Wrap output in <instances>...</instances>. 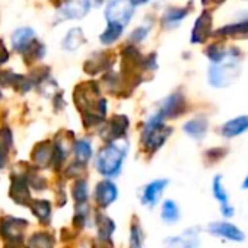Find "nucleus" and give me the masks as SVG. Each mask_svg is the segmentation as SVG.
<instances>
[{
	"label": "nucleus",
	"mask_w": 248,
	"mask_h": 248,
	"mask_svg": "<svg viewBox=\"0 0 248 248\" xmlns=\"http://www.w3.org/2000/svg\"><path fill=\"white\" fill-rule=\"evenodd\" d=\"M95 202L99 207L105 209L108 207L109 204H112L118 196V190L115 187L114 183H111L109 180H104L101 183L96 184V188H95Z\"/></svg>",
	"instance_id": "9d476101"
},
{
	"label": "nucleus",
	"mask_w": 248,
	"mask_h": 248,
	"mask_svg": "<svg viewBox=\"0 0 248 248\" xmlns=\"http://www.w3.org/2000/svg\"><path fill=\"white\" fill-rule=\"evenodd\" d=\"M148 32H149V28H148V27H139L138 30L133 31V34H132V41H135V43L143 41V40L146 38Z\"/></svg>",
	"instance_id": "7c9ffc66"
},
{
	"label": "nucleus",
	"mask_w": 248,
	"mask_h": 248,
	"mask_svg": "<svg viewBox=\"0 0 248 248\" xmlns=\"http://www.w3.org/2000/svg\"><path fill=\"white\" fill-rule=\"evenodd\" d=\"M171 133H172V129L168 127L167 124H165V121L155 112L145 123V127L142 130L140 142L143 143V148L149 154H155L168 140Z\"/></svg>",
	"instance_id": "7ed1b4c3"
},
{
	"label": "nucleus",
	"mask_w": 248,
	"mask_h": 248,
	"mask_svg": "<svg viewBox=\"0 0 248 248\" xmlns=\"http://www.w3.org/2000/svg\"><path fill=\"white\" fill-rule=\"evenodd\" d=\"M161 219L167 225H172L180 219V207L174 200H165L162 203V212H161Z\"/></svg>",
	"instance_id": "412c9836"
},
{
	"label": "nucleus",
	"mask_w": 248,
	"mask_h": 248,
	"mask_svg": "<svg viewBox=\"0 0 248 248\" xmlns=\"http://www.w3.org/2000/svg\"><path fill=\"white\" fill-rule=\"evenodd\" d=\"M9 148H11V133L9 130H2L0 132V168L5 167Z\"/></svg>",
	"instance_id": "a878e982"
},
{
	"label": "nucleus",
	"mask_w": 248,
	"mask_h": 248,
	"mask_svg": "<svg viewBox=\"0 0 248 248\" xmlns=\"http://www.w3.org/2000/svg\"><path fill=\"white\" fill-rule=\"evenodd\" d=\"M129 129V118L126 115H115L101 132V136L107 143H114V140L126 136Z\"/></svg>",
	"instance_id": "0eeeda50"
},
{
	"label": "nucleus",
	"mask_w": 248,
	"mask_h": 248,
	"mask_svg": "<svg viewBox=\"0 0 248 248\" xmlns=\"http://www.w3.org/2000/svg\"><path fill=\"white\" fill-rule=\"evenodd\" d=\"M248 130V115H241L229 120L222 126V135L225 138H235Z\"/></svg>",
	"instance_id": "2eb2a0df"
},
{
	"label": "nucleus",
	"mask_w": 248,
	"mask_h": 248,
	"mask_svg": "<svg viewBox=\"0 0 248 248\" xmlns=\"http://www.w3.org/2000/svg\"><path fill=\"white\" fill-rule=\"evenodd\" d=\"M91 0H66L60 6L59 11V21L66 19H82L88 15L91 9Z\"/></svg>",
	"instance_id": "423d86ee"
},
{
	"label": "nucleus",
	"mask_w": 248,
	"mask_h": 248,
	"mask_svg": "<svg viewBox=\"0 0 248 248\" xmlns=\"http://www.w3.org/2000/svg\"><path fill=\"white\" fill-rule=\"evenodd\" d=\"M225 2V0H202L203 6H207V5H215V6H219Z\"/></svg>",
	"instance_id": "2f4dec72"
},
{
	"label": "nucleus",
	"mask_w": 248,
	"mask_h": 248,
	"mask_svg": "<svg viewBox=\"0 0 248 248\" xmlns=\"http://www.w3.org/2000/svg\"><path fill=\"white\" fill-rule=\"evenodd\" d=\"M75 156L79 164L85 165L92 158V146L88 140H78L75 143Z\"/></svg>",
	"instance_id": "393cba45"
},
{
	"label": "nucleus",
	"mask_w": 248,
	"mask_h": 248,
	"mask_svg": "<svg viewBox=\"0 0 248 248\" xmlns=\"http://www.w3.org/2000/svg\"><path fill=\"white\" fill-rule=\"evenodd\" d=\"M212 19L213 18L209 11H203L200 14V16L197 18V21L193 27V32H191L193 44H202L212 35V25H213Z\"/></svg>",
	"instance_id": "6e6552de"
},
{
	"label": "nucleus",
	"mask_w": 248,
	"mask_h": 248,
	"mask_svg": "<svg viewBox=\"0 0 248 248\" xmlns=\"http://www.w3.org/2000/svg\"><path fill=\"white\" fill-rule=\"evenodd\" d=\"M207 231L215 236H220L235 242H241L245 239L244 232L229 222H213L207 226Z\"/></svg>",
	"instance_id": "1a4fd4ad"
},
{
	"label": "nucleus",
	"mask_w": 248,
	"mask_h": 248,
	"mask_svg": "<svg viewBox=\"0 0 248 248\" xmlns=\"http://www.w3.org/2000/svg\"><path fill=\"white\" fill-rule=\"evenodd\" d=\"M130 2H132L135 6H138V5H143V3L149 2V0H130Z\"/></svg>",
	"instance_id": "473e14b6"
},
{
	"label": "nucleus",
	"mask_w": 248,
	"mask_h": 248,
	"mask_svg": "<svg viewBox=\"0 0 248 248\" xmlns=\"http://www.w3.org/2000/svg\"><path fill=\"white\" fill-rule=\"evenodd\" d=\"M184 111H186V98H184L183 93L175 92V93H171L170 96H167L161 102L159 109L156 111V114L165 121V120L181 115Z\"/></svg>",
	"instance_id": "39448f33"
},
{
	"label": "nucleus",
	"mask_w": 248,
	"mask_h": 248,
	"mask_svg": "<svg viewBox=\"0 0 248 248\" xmlns=\"http://www.w3.org/2000/svg\"><path fill=\"white\" fill-rule=\"evenodd\" d=\"M123 28H124V27H121V25H118V24H108L107 28H105V31H104V32L101 34V37H99L101 43L105 44V46H109V44L115 43V41L121 37Z\"/></svg>",
	"instance_id": "b1692460"
},
{
	"label": "nucleus",
	"mask_w": 248,
	"mask_h": 248,
	"mask_svg": "<svg viewBox=\"0 0 248 248\" xmlns=\"http://www.w3.org/2000/svg\"><path fill=\"white\" fill-rule=\"evenodd\" d=\"M73 197L76 200V203L83 204L88 200V184L85 180H78L73 188Z\"/></svg>",
	"instance_id": "c85d7f7f"
},
{
	"label": "nucleus",
	"mask_w": 248,
	"mask_h": 248,
	"mask_svg": "<svg viewBox=\"0 0 248 248\" xmlns=\"http://www.w3.org/2000/svg\"><path fill=\"white\" fill-rule=\"evenodd\" d=\"M216 37H232V38H248V21H241L232 25H226L215 32Z\"/></svg>",
	"instance_id": "a211bd4d"
},
{
	"label": "nucleus",
	"mask_w": 248,
	"mask_h": 248,
	"mask_svg": "<svg viewBox=\"0 0 248 248\" xmlns=\"http://www.w3.org/2000/svg\"><path fill=\"white\" fill-rule=\"evenodd\" d=\"M135 5L130 0H111L105 9V18L108 24H118L126 27L133 16Z\"/></svg>",
	"instance_id": "20e7f679"
},
{
	"label": "nucleus",
	"mask_w": 248,
	"mask_h": 248,
	"mask_svg": "<svg viewBox=\"0 0 248 248\" xmlns=\"http://www.w3.org/2000/svg\"><path fill=\"white\" fill-rule=\"evenodd\" d=\"M127 148H121L115 143L105 145L95 159V167L98 172L107 178H114L120 174L123 161L126 158Z\"/></svg>",
	"instance_id": "f03ea898"
},
{
	"label": "nucleus",
	"mask_w": 248,
	"mask_h": 248,
	"mask_svg": "<svg viewBox=\"0 0 248 248\" xmlns=\"http://www.w3.org/2000/svg\"><path fill=\"white\" fill-rule=\"evenodd\" d=\"M190 9L188 8H170L162 16V24L167 28H175L178 27L183 19L188 15Z\"/></svg>",
	"instance_id": "6ab92c4d"
},
{
	"label": "nucleus",
	"mask_w": 248,
	"mask_h": 248,
	"mask_svg": "<svg viewBox=\"0 0 248 248\" xmlns=\"http://www.w3.org/2000/svg\"><path fill=\"white\" fill-rule=\"evenodd\" d=\"M25 226H27V220L15 219V217H8L2 223V233L9 241H19L22 238Z\"/></svg>",
	"instance_id": "4468645a"
},
{
	"label": "nucleus",
	"mask_w": 248,
	"mask_h": 248,
	"mask_svg": "<svg viewBox=\"0 0 248 248\" xmlns=\"http://www.w3.org/2000/svg\"><path fill=\"white\" fill-rule=\"evenodd\" d=\"M82 44H85V35L80 28H72L63 40V48L67 51H75Z\"/></svg>",
	"instance_id": "aec40b11"
},
{
	"label": "nucleus",
	"mask_w": 248,
	"mask_h": 248,
	"mask_svg": "<svg viewBox=\"0 0 248 248\" xmlns=\"http://www.w3.org/2000/svg\"><path fill=\"white\" fill-rule=\"evenodd\" d=\"M12 248H25V247H19V245H18V247H12Z\"/></svg>",
	"instance_id": "c9c22d12"
},
{
	"label": "nucleus",
	"mask_w": 248,
	"mask_h": 248,
	"mask_svg": "<svg viewBox=\"0 0 248 248\" xmlns=\"http://www.w3.org/2000/svg\"><path fill=\"white\" fill-rule=\"evenodd\" d=\"M102 2H104V0H91V3H93L95 6H99Z\"/></svg>",
	"instance_id": "f704fd0d"
},
{
	"label": "nucleus",
	"mask_w": 248,
	"mask_h": 248,
	"mask_svg": "<svg viewBox=\"0 0 248 248\" xmlns=\"http://www.w3.org/2000/svg\"><path fill=\"white\" fill-rule=\"evenodd\" d=\"M35 34L32 28H19L12 35V46L16 51L25 53V50L35 41Z\"/></svg>",
	"instance_id": "dca6fc26"
},
{
	"label": "nucleus",
	"mask_w": 248,
	"mask_h": 248,
	"mask_svg": "<svg viewBox=\"0 0 248 248\" xmlns=\"http://www.w3.org/2000/svg\"><path fill=\"white\" fill-rule=\"evenodd\" d=\"M96 226H98L99 239L101 241H109V236H111V233L115 229L114 222L109 217L104 216V215H98V217H96Z\"/></svg>",
	"instance_id": "4be33fe9"
},
{
	"label": "nucleus",
	"mask_w": 248,
	"mask_h": 248,
	"mask_svg": "<svg viewBox=\"0 0 248 248\" xmlns=\"http://www.w3.org/2000/svg\"><path fill=\"white\" fill-rule=\"evenodd\" d=\"M242 188H244V190H248V175H247V178H245L244 183H242Z\"/></svg>",
	"instance_id": "72a5a7b5"
},
{
	"label": "nucleus",
	"mask_w": 248,
	"mask_h": 248,
	"mask_svg": "<svg viewBox=\"0 0 248 248\" xmlns=\"http://www.w3.org/2000/svg\"><path fill=\"white\" fill-rule=\"evenodd\" d=\"M107 64H108V56H107V53H98V54H95L92 59H89L85 63V70L88 73H91V75H95L99 70L108 67Z\"/></svg>",
	"instance_id": "5701e85b"
},
{
	"label": "nucleus",
	"mask_w": 248,
	"mask_h": 248,
	"mask_svg": "<svg viewBox=\"0 0 248 248\" xmlns=\"http://www.w3.org/2000/svg\"><path fill=\"white\" fill-rule=\"evenodd\" d=\"M53 238L48 233H37L30 239V248H53Z\"/></svg>",
	"instance_id": "cd10ccee"
},
{
	"label": "nucleus",
	"mask_w": 248,
	"mask_h": 248,
	"mask_svg": "<svg viewBox=\"0 0 248 248\" xmlns=\"http://www.w3.org/2000/svg\"><path fill=\"white\" fill-rule=\"evenodd\" d=\"M207 118L204 117H196L184 123L183 130L186 135H188L193 139H203L207 132Z\"/></svg>",
	"instance_id": "f3484780"
},
{
	"label": "nucleus",
	"mask_w": 248,
	"mask_h": 248,
	"mask_svg": "<svg viewBox=\"0 0 248 248\" xmlns=\"http://www.w3.org/2000/svg\"><path fill=\"white\" fill-rule=\"evenodd\" d=\"M31 207L34 210V215L38 216L40 220H47L50 217V203L46 202V200H35L31 203Z\"/></svg>",
	"instance_id": "bb28decb"
},
{
	"label": "nucleus",
	"mask_w": 248,
	"mask_h": 248,
	"mask_svg": "<svg viewBox=\"0 0 248 248\" xmlns=\"http://www.w3.org/2000/svg\"><path fill=\"white\" fill-rule=\"evenodd\" d=\"M212 191H213V196L215 199L219 202L220 204V210H222V215L226 216V217H231L233 216V207L231 206L229 203V197H228V193L223 187V183H222V177L220 175H216L213 183H212Z\"/></svg>",
	"instance_id": "ddd939ff"
},
{
	"label": "nucleus",
	"mask_w": 248,
	"mask_h": 248,
	"mask_svg": "<svg viewBox=\"0 0 248 248\" xmlns=\"http://www.w3.org/2000/svg\"><path fill=\"white\" fill-rule=\"evenodd\" d=\"M130 248H143V231L138 223H133L130 229Z\"/></svg>",
	"instance_id": "c756f323"
},
{
	"label": "nucleus",
	"mask_w": 248,
	"mask_h": 248,
	"mask_svg": "<svg viewBox=\"0 0 248 248\" xmlns=\"http://www.w3.org/2000/svg\"><path fill=\"white\" fill-rule=\"evenodd\" d=\"M168 186V180H155L152 183H149L145 188H143V194L140 197L142 204L154 207L158 204V200L161 197V194L164 193L165 187Z\"/></svg>",
	"instance_id": "f8f14e48"
},
{
	"label": "nucleus",
	"mask_w": 248,
	"mask_h": 248,
	"mask_svg": "<svg viewBox=\"0 0 248 248\" xmlns=\"http://www.w3.org/2000/svg\"><path fill=\"white\" fill-rule=\"evenodd\" d=\"M167 248H199V233L196 229H188L177 236H170L164 241Z\"/></svg>",
	"instance_id": "9b49d317"
},
{
	"label": "nucleus",
	"mask_w": 248,
	"mask_h": 248,
	"mask_svg": "<svg viewBox=\"0 0 248 248\" xmlns=\"http://www.w3.org/2000/svg\"><path fill=\"white\" fill-rule=\"evenodd\" d=\"M241 73V54L238 48H228V54L209 69V82L215 88L232 85Z\"/></svg>",
	"instance_id": "f257e3e1"
}]
</instances>
